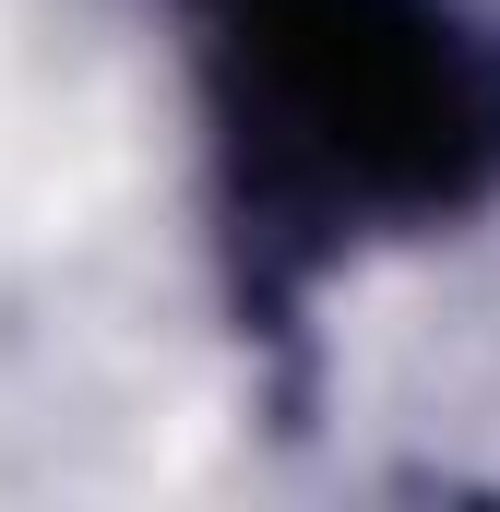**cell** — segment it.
Masks as SVG:
<instances>
[{"label": "cell", "instance_id": "cell-1", "mask_svg": "<svg viewBox=\"0 0 500 512\" xmlns=\"http://www.w3.org/2000/svg\"><path fill=\"white\" fill-rule=\"evenodd\" d=\"M250 48L274 72V108L322 143V167H358L393 191H453L465 143H489L453 24L405 0H250Z\"/></svg>", "mask_w": 500, "mask_h": 512}]
</instances>
